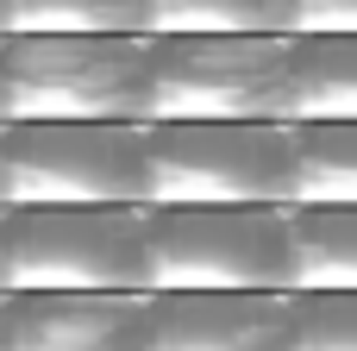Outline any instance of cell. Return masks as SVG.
Segmentation results:
<instances>
[{"mask_svg":"<svg viewBox=\"0 0 357 351\" xmlns=\"http://www.w3.org/2000/svg\"><path fill=\"white\" fill-rule=\"evenodd\" d=\"M6 126H151V38H19L0 44Z\"/></svg>","mask_w":357,"mask_h":351,"instance_id":"1","label":"cell"},{"mask_svg":"<svg viewBox=\"0 0 357 351\" xmlns=\"http://www.w3.org/2000/svg\"><path fill=\"white\" fill-rule=\"evenodd\" d=\"M151 207H295V132L282 119H151Z\"/></svg>","mask_w":357,"mask_h":351,"instance_id":"2","label":"cell"},{"mask_svg":"<svg viewBox=\"0 0 357 351\" xmlns=\"http://www.w3.org/2000/svg\"><path fill=\"white\" fill-rule=\"evenodd\" d=\"M289 289V207H144V295Z\"/></svg>","mask_w":357,"mask_h":351,"instance_id":"3","label":"cell"},{"mask_svg":"<svg viewBox=\"0 0 357 351\" xmlns=\"http://www.w3.org/2000/svg\"><path fill=\"white\" fill-rule=\"evenodd\" d=\"M6 295L144 289V207H6Z\"/></svg>","mask_w":357,"mask_h":351,"instance_id":"4","label":"cell"},{"mask_svg":"<svg viewBox=\"0 0 357 351\" xmlns=\"http://www.w3.org/2000/svg\"><path fill=\"white\" fill-rule=\"evenodd\" d=\"M6 207H151L144 126H6Z\"/></svg>","mask_w":357,"mask_h":351,"instance_id":"5","label":"cell"},{"mask_svg":"<svg viewBox=\"0 0 357 351\" xmlns=\"http://www.w3.org/2000/svg\"><path fill=\"white\" fill-rule=\"evenodd\" d=\"M289 38H151V119H282Z\"/></svg>","mask_w":357,"mask_h":351,"instance_id":"6","label":"cell"},{"mask_svg":"<svg viewBox=\"0 0 357 351\" xmlns=\"http://www.w3.org/2000/svg\"><path fill=\"white\" fill-rule=\"evenodd\" d=\"M6 351H151V295H6Z\"/></svg>","mask_w":357,"mask_h":351,"instance_id":"7","label":"cell"},{"mask_svg":"<svg viewBox=\"0 0 357 351\" xmlns=\"http://www.w3.org/2000/svg\"><path fill=\"white\" fill-rule=\"evenodd\" d=\"M151 351H295V301L276 295H151Z\"/></svg>","mask_w":357,"mask_h":351,"instance_id":"8","label":"cell"},{"mask_svg":"<svg viewBox=\"0 0 357 351\" xmlns=\"http://www.w3.org/2000/svg\"><path fill=\"white\" fill-rule=\"evenodd\" d=\"M289 295H357V207H289Z\"/></svg>","mask_w":357,"mask_h":351,"instance_id":"9","label":"cell"},{"mask_svg":"<svg viewBox=\"0 0 357 351\" xmlns=\"http://www.w3.org/2000/svg\"><path fill=\"white\" fill-rule=\"evenodd\" d=\"M289 44V126H357V38Z\"/></svg>","mask_w":357,"mask_h":351,"instance_id":"10","label":"cell"},{"mask_svg":"<svg viewBox=\"0 0 357 351\" xmlns=\"http://www.w3.org/2000/svg\"><path fill=\"white\" fill-rule=\"evenodd\" d=\"M0 25L19 38H107V31H144L151 0H0Z\"/></svg>","mask_w":357,"mask_h":351,"instance_id":"11","label":"cell"},{"mask_svg":"<svg viewBox=\"0 0 357 351\" xmlns=\"http://www.w3.org/2000/svg\"><path fill=\"white\" fill-rule=\"evenodd\" d=\"M295 132V207H357V126Z\"/></svg>","mask_w":357,"mask_h":351,"instance_id":"12","label":"cell"},{"mask_svg":"<svg viewBox=\"0 0 357 351\" xmlns=\"http://www.w3.org/2000/svg\"><path fill=\"white\" fill-rule=\"evenodd\" d=\"M289 0H151V38H251L282 31ZM289 38V31H282Z\"/></svg>","mask_w":357,"mask_h":351,"instance_id":"13","label":"cell"},{"mask_svg":"<svg viewBox=\"0 0 357 351\" xmlns=\"http://www.w3.org/2000/svg\"><path fill=\"white\" fill-rule=\"evenodd\" d=\"M295 351H357V295H289Z\"/></svg>","mask_w":357,"mask_h":351,"instance_id":"14","label":"cell"},{"mask_svg":"<svg viewBox=\"0 0 357 351\" xmlns=\"http://www.w3.org/2000/svg\"><path fill=\"white\" fill-rule=\"evenodd\" d=\"M289 38H357V0H289Z\"/></svg>","mask_w":357,"mask_h":351,"instance_id":"15","label":"cell"}]
</instances>
